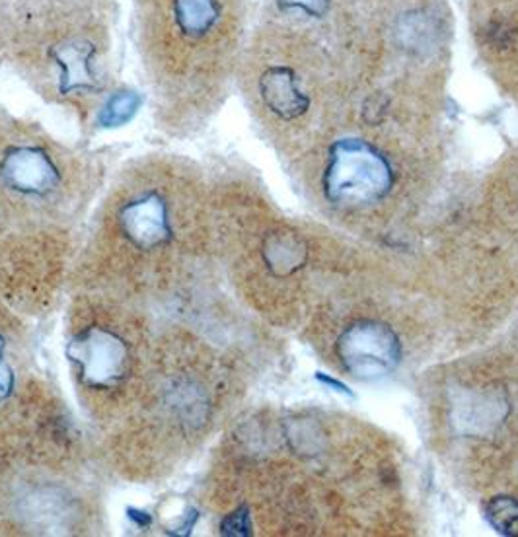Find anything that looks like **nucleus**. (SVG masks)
Masks as SVG:
<instances>
[{
  "mask_svg": "<svg viewBox=\"0 0 518 537\" xmlns=\"http://www.w3.org/2000/svg\"><path fill=\"white\" fill-rule=\"evenodd\" d=\"M487 516L491 524L509 536H518V502L513 499H497L491 502Z\"/></svg>",
  "mask_w": 518,
  "mask_h": 537,
  "instance_id": "7",
  "label": "nucleus"
},
{
  "mask_svg": "<svg viewBox=\"0 0 518 537\" xmlns=\"http://www.w3.org/2000/svg\"><path fill=\"white\" fill-rule=\"evenodd\" d=\"M285 10H302L308 14H320L326 8V0H279Z\"/></svg>",
  "mask_w": 518,
  "mask_h": 537,
  "instance_id": "9",
  "label": "nucleus"
},
{
  "mask_svg": "<svg viewBox=\"0 0 518 537\" xmlns=\"http://www.w3.org/2000/svg\"><path fill=\"white\" fill-rule=\"evenodd\" d=\"M230 0H133V34L148 80L170 94L205 88L224 63Z\"/></svg>",
  "mask_w": 518,
  "mask_h": 537,
  "instance_id": "2",
  "label": "nucleus"
},
{
  "mask_svg": "<svg viewBox=\"0 0 518 537\" xmlns=\"http://www.w3.org/2000/svg\"><path fill=\"white\" fill-rule=\"evenodd\" d=\"M111 0H32L0 34V61L59 98L98 96L113 63Z\"/></svg>",
  "mask_w": 518,
  "mask_h": 537,
  "instance_id": "1",
  "label": "nucleus"
},
{
  "mask_svg": "<svg viewBox=\"0 0 518 537\" xmlns=\"http://www.w3.org/2000/svg\"><path fill=\"white\" fill-rule=\"evenodd\" d=\"M2 176L12 189L24 193H43L55 185L57 170L43 150L16 148L6 156Z\"/></svg>",
  "mask_w": 518,
  "mask_h": 537,
  "instance_id": "5",
  "label": "nucleus"
},
{
  "mask_svg": "<svg viewBox=\"0 0 518 537\" xmlns=\"http://www.w3.org/2000/svg\"><path fill=\"white\" fill-rule=\"evenodd\" d=\"M390 185L392 170L372 146L357 141L335 146L326 174L330 199L337 203H369L382 197Z\"/></svg>",
  "mask_w": 518,
  "mask_h": 537,
  "instance_id": "3",
  "label": "nucleus"
},
{
  "mask_svg": "<svg viewBox=\"0 0 518 537\" xmlns=\"http://www.w3.org/2000/svg\"><path fill=\"white\" fill-rule=\"evenodd\" d=\"M259 94L263 104L283 119H295L308 108V100L296 86L295 72L287 67H269L263 72Z\"/></svg>",
  "mask_w": 518,
  "mask_h": 537,
  "instance_id": "6",
  "label": "nucleus"
},
{
  "mask_svg": "<svg viewBox=\"0 0 518 537\" xmlns=\"http://www.w3.org/2000/svg\"><path fill=\"white\" fill-rule=\"evenodd\" d=\"M337 351L349 372L361 378H376L388 374L396 366L400 343L390 327L363 322L343 333Z\"/></svg>",
  "mask_w": 518,
  "mask_h": 537,
  "instance_id": "4",
  "label": "nucleus"
},
{
  "mask_svg": "<svg viewBox=\"0 0 518 537\" xmlns=\"http://www.w3.org/2000/svg\"><path fill=\"white\" fill-rule=\"evenodd\" d=\"M137 106H139V100L135 94H129V92L111 94L100 119L104 125H121L135 113Z\"/></svg>",
  "mask_w": 518,
  "mask_h": 537,
  "instance_id": "8",
  "label": "nucleus"
}]
</instances>
